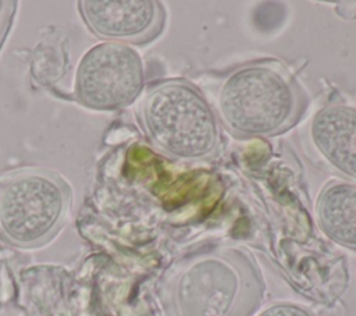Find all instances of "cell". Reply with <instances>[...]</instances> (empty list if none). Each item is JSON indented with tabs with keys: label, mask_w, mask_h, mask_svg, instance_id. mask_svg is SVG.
I'll return each instance as SVG.
<instances>
[{
	"label": "cell",
	"mask_w": 356,
	"mask_h": 316,
	"mask_svg": "<svg viewBox=\"0 0 356 316\" xmlns=\"http://www.w3.org/2000/svg\"><path fill=\"white\" fill-rule=\"evenodd\" d=\"M302 111V93L275 61H256L231 71L217 90V114L236 136H273Z\"/></svg>",
	"instance_id": "cell-1"
},
{
	"label": "cell",
	"mask_w": 356,
	"mask_h": 316,
	"mask_svg": "<svg viewBox=\"0 0 356 316\" xmlns=\"http://www.w3.org/2000/svg\"><path fill=\"white\" fill-rule=\"evenodd\" d=\"M139 120L149 141L171 157L202 160L218 149L217 118L203 95L185 81L152 86L140 102Z\"/></svg>",
	"instance_id": "cell-2"
},
{
	"label": "cell",
	"mask_w": 356,
	"mask_h": 316,
	"mask_svg": "<svg viewBox=\"0 0 356 316\" xmlns=\"http://www.w3.org/2000/svg\"><path fill=\"white\" fill-rule=\"evenodd\" d=\"M70 184L49 168L28 167L0 178V237L19 249L47 245L67 223Z\"/></svg>",
	"instance_id": "cell-3"
},
{
	"label": "cell",
	"mask_w": 356,
	"mask_h": 316,
	"mask_svg": "<svg viewBox=\"0 0 356 316\" xmlns=\"http://www.w3.org/2000/svg\"><path fill=\"white\" fill-rule=\"evenodd\" d=\"M209 253L189 263L175 278L171 316H252L260 290L246 262Z\"/></svg>",
	"instance_id": "cell-4"
},
{
	"label": "cell",
	"mask_w": 356,
	"mask_h": 316,
	"mask_svg": "<svg viewBox=\"0 0 356 316\" xmlns=\"http://www.w3.org/2000/svg\"><path fill=\"white\" fill-rule=\"evenodd\" d=\"M145 86V65L139 53L121 43L102 42L81 57L74 77V99L97 111L132 104Z\"/></svg>",
	"instance_id": "cell-5"
},
{
	"label": "cell",
	"mask_w": 356,
	"mask_h": 316,
	"mask_svg": "<svg viewBox=\"0 0 356 316\" xmlns=\"http://www.w3.org/2000/svg\"><path fill=\"white\" fill-rule=\"evenodd\" d=\"M76 6L90 33L110 43L152 42L165 19L163 6L153 0H82Z\"/></svg>",
	"instance_id": "cell-6"
},
{
	"label": "cell",
	"mask_w": 356,
	"mask_h": 316,
	"mask_svg": "<svg viewBox=\"0 0 356 316\" xmlns=\"http://www.w3.org/2000/svg\"><path fill=\"white\" fill-rule=\"evenodd\" d=\"M309 141L320 160L356 184V107L330 103L309 123Z\"/></svg>",
	"instance_id": "cell-7"
},
{
	"label": "cell",
	"mask_w": 356,
	"mask_h": 316,
	"mask_svg": "<svg viewBox=\"0 0 356 316\" xmlns=\"http://www.w3.org/2000/svg\"><path fill=\"white\" fill-rule=\"evenodd\" d=\"M321 231L341 246L356 249V184L330 182L316 203Z\"/></svg>",
	"instance_id": "cell-8"
},
{
	"label": "cell",
	"mask_w": 356,
	"mask_h": 316,
	"mask_svg": "<svg viewBox=\"0 0 356 316\" xmlns=\"http://www.w3.org/2000/svg\"><path fill=\"white\" fill-rule=\"evenodd\" d=\"M256 316H314V313L295 302H274Z\"/></svg>",
	"instance_id": "cell-9"
},
{
	"label": "cell",
	"mask_w": 356,
	"mask_h": 316,
	"mask_svg": "<svg viewBox=\"0 0 356 316\" xmlns=\"http://www.w3.org/2000/svg\"><path fill=\"white\" fill-rule=\"evenodd\" d=\"M18 3L14 0H0V50L13 26Z\"/></svg>",
	"instance_id": "cell-10"
},
{
	"label": "cell",
	"mask_w": 356,
	"mask_h": 316,
	"mask_svg": "<svg viewBox=\"0 0 356 316\" xmlns=\"http://www.w3.org/2000/svg\"><path fill=\"white\" fill-rule=\"evenodd\" d=\"M0 309H1V305H0Z\"/></svg>",
	"instance_id": "cell-11"
}]
</instances>
